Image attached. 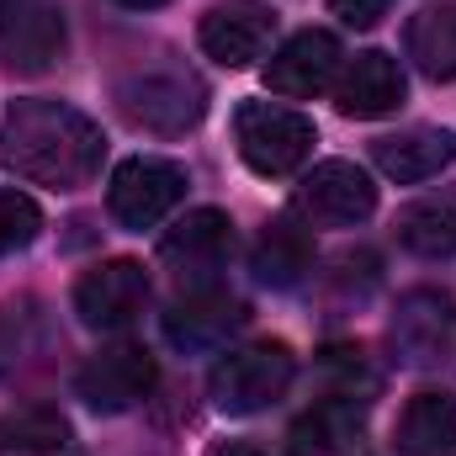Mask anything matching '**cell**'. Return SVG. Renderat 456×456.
I'll return each instance as SVG.
<instances>
[{"mask_svg":"<svg viewBox=\"0 0 456 456\" xmlns=\"http://www.w3.org/2000/svg\"><path fill=\"white\" fill-rule=\"evenodd\" d=\"M308 271H314V233L292 218H276L255 244V276L265 287H297Z\"/></svg>","mask_w":456,"mask_h":456,"instance_id":"d6986e66","label":"cell"},{"mask_svg":"<svg viewBox=\"0 0 456 456\" xmlns=\"http://www.w3.org/2000/svg\"><path fill=\"white\" fill-rule=\"evenodd\" d=\"M371 159L387 181L398 186H419L430 175H441L456 159V133L446 127H409V133H387L371 143Z\"/></svg>","mask_w":456,"mask_h":456,"instance_id":"2e32d148","label":"cell"},{"mask_svg":"<svg viewBox=\"0 0 456 456\" xmlns=\"http://www.w3.org/2000/svg\"><path fill=\"white\" fill-rule=\"evenodd\" d=\"M64 53V11L53 0H0V64L43 75Z\"/></svg>","mask_w":456,"mask_h":456,"instance_id":"9c48e42d","label":"cell"},{"mask_svg":"<svg viewBox=\"0 0 456 456\" xmlns=\"http://www.w3.org/2000/svg\"><path fill=\"white\" fill-rule=\"evenodd\" d=\"M292 377H297V355L281 340H260V345L228 350L213 366L208 387H213V403L224 414H260L292 387Z\"/></svg>","mask_w":456,"mask_h":456,"instance_id":"277c9868","label":"cell"},{"mask_svg":"<svg viewBox=\"0 0 456 456\" xmlns=\"http://www.w3.org/2000/svg\"><path fill=\"white\" fill-rule=\"evenodd\" d=\"M335 107L345 117H361V122L398 112L403 107V69H398V59L382 53V48L355 53L340 69V80H335Z\"/></svg>","mask_w":456,"mask_h":456,"instance_id":"9a60e30c","label":"cell"},{"mask_svg":"<svg viewBox=\"0 0 456 456\" xmlns=\"http://www.w3.org/2000/svg\"><path fill=\"white\" fill-rule=\"evenodd\" d=\"M233 143H239V159L255 170V175H292L314 159V143H319V127L314 117L292 112V107H276V102H244L233 112Z\"/></svg>","mask_w":456,"mask_h":456,"instance_id":"3957f363","label":"cell"},{"mask_svg":"<svg viewBox=\"0 0 456 456\" xmlns=\"http://www.w3.org/2000/svg\"><path fill=\"white\" fill-rule=\"evenodd\" d=\"M393 446L403 456H456V398L441 387L430 393H414L409 409L398 414V430H393Z\"/></svg>","mask_w":456,"mask_h":456,"instance_id":"ac0fdd59","label":"cell"},{"mask_svg":"<svg viewBox=\"0 0 456 456\" xmlns=\"http://www.w3.org/2000/svg\"><path fill=\"white\" fill-rule=\"evenodd\" d=\"M319 366H324V371L335 377V393L366 398V393L377 387V377H371V366H366V350H361V345H330Z\"/></svg>","mask_w":456,"mask_h":456,"instance_id":"d4e9b609","label":"cell"},{"mask_svg":"<svg viewBox=\"0 0 456 456\" xmlns=\"http://www.w3.org/2000/svg\"><path fill=\"white\" fill-rule=\"evenodd\" d=\"M107 159V133L64 102H16L0 117V170L48 191H80Z\"/></svg>","mask_w":456,"mask_h":456,"instance_id":"6da1fadb","label":"cell"},{"mask_svg":"<svg viewBox=\"0 0 456 456\" xmlns=\"http://www.w3.org/2000/svg\"><path fill=\"white\" fill-rule=\"evenodd\" d=\"M409 59L425 80H456V0L425 5L409 21Z\"/></svg>","mask_w":456,"mask_h":456,"instance_id":"ffe728a7","label":"cell"},{"mask_svg":"<svg viewBox=\"0 0 456 456\" xmlns=\"http://www.w3.org/2000/svg\"><path fill=\"white\" fill-rule=\"evenodd\" d=\"M53 350V330L37 303H11L0 314V377H21Z\"/></svg>","mask_w":456,"mask_h":456,"instance_id":"7402d4cb","label":"cell"},{"mask_svg":"<svg viewBox=\"0 0 456 456\" xmlns=\"http://www.w3.org/2000/svg\"><path fill=\"white\" fill-rule=\"evenodd\" d=\"M249 324V308L224 292V287H197V292H186L170 314H165V340L175 345V350H218L228 345V335H239Z\"/></svg>","mask_w":456,"mask_h":456,"instance_id":"4fadbf2b","label":"cell"},{"mask_svg":"<svg viewBox=\"0 0 456 456\" xmlns=\"http://www.w3.org/2000/svg\"><path fill=\"white\" fill-rule=\"evenodd\" d=\"M117 112L154 138H181L208 117V86L181 64H149L117 80Z\"/></svg>","mask_w":456,"mask_h":456,"instance_id":"7a4b0ae2","label":"cell"},{"mask_svg":"<svg viewBox=\"0 0 456 456\" xmlns=\"http://www.w3.org/2000/svg\"><path fill=\"white\" fill-rule=\"evenodd\" d=\"M387 5L393 0H330V11L340 16L345 27H377L387 16Z\"/></svg>","mask_w":456,"mask_h":456,"instance_id":"484cf974","label":"cell"},{"mask_svg":"<svg viewBox=\"0 0 456 456\" xmlns=\"http://www.w3.org/2000/svg\"><path fill=\"white\" fill-rule=\"evenodd\" d=\"M208 456H265V452H260L255 441H218Z\"/></svg>","mask_w":456,"mask_h":456,"instance_id":"4316f807","label":"cell"},{"mask_svg":"<svg viewBox=\"0 0 456 456\" xmlns=\"http://www.w3.org/2000/svg\"><path fill=\"white\" fill-rule=\"evenodd\" d=\"M117 5H127V11H154V5H165V0H117Z\"/></svg>","mask_w":456,"mask_h":456,"instance_id":"83f0119b","label":"cell"},{"mask_svg":"<svg viewBox=\"0 0 456 456\" xmlns=\"http://www.w3.org/2000/svg\"><path fill=\"white\" fill-rule=\"evenodd\" d=\"M271 32H276V11L260 5V0H228L213 5L197 27V43L213 64L224 69H249L265 48H271Z\"/></svg>","mask_w":456,"mask_h":456,"instance_id":"8fae6325","label":"cell"},{"mask_svg":"<svg viewBox=\"0 0 456 456\" xmlns=\"http://www.w3.org/2000/svg\"><path fill=\"white\" fill-rule=\"evenodd\" d=\"M186 197V170L175 159H159V154H133L112 170V186H107V208L122 228L143 233L154 228L175 202Z\"/></svg>","mask_w":456,"mask_h":456,"instance_id":"5b68a950","label":"cell"},{"mask_svg":"<svg viewBox=\"0 0 456 456\" xmlns=\"http://www.w3.org/2000/svg\"><path fill=\"white\" fill-rule=\"evenodd\" d=\"M69 441V419L53 409H21L16 419L0 425V456H48L64 452Z\"/></svg>","mask_w":456,"mask_h":456,"instance_id":"603a6c76","label":"cell"},{"mask_svg":"<svg viewBox=\"0 0 456 456\" xmlns=\"http://www.w3.org/2000/svg\"><path fill=\"white\" fill-rule=\"evenodd\" d=\"M37 228H43V213H37L32 197H21V191H0V255L27 249V244L37 239Z\"/></svg>","mask_w":456,"mask_h":456,"instance_id":"cb8c5ba5","label":"cell"},{"mask_svg":"<svg viewBox=\"0 0 456 456\" xmlns=\"http://www.w3.org/2000/svg\"><path fill=\"white\" fill-rule=\"evenodd\" d=\"M228 255H233V224H228V213H218V208L186 213L181 224L159 239V260L181 281H213L228 265Z\"/></svg>","mask_w":456,"mask_h":456,"instance_id":"7c38bea8","label":"cell"},{"mask_svg":"<svg viewBox=\"0 0 456 456\" xmlns=\"http://www.w3.org/2000/svg\"><path fill=\"white\" fill-rule=\"evenodd\" d=\"M292 208L319 228H355L377 213V186L361 165L350 159H324L303 175V186L292 191Z\"/></svg>","mask_w":456,"mask_h":456,"instance_id":"8992f818","label":"cell"},{"mask_svg":"<svg viewBox=\"0 0 456 456\" xmlns=\"http://www.w3.org/2000/svg\"><path fill=\"white\" fill-rule=\"evenodd\" d=\"M149 303V276L138 260H107L75 281V314L86 330H127Z\"/></svg>","mask_w":456,"mask_h":456,"instance_id":"30bf717a","label":"cell"},{"mask_svg":"<svg viewBox=\"0 0 456 456\" xmlns=\"http://www.w3.org/2000/svg\"><path fill=\"white\" fill-rule=\"evenodd\" d=\"M456 340V303L446 292H409L393 314V345L409 366H430V361H446V350Z\"/></svg>","mask_w":456,"mask_h":456,"instance_id":"5bb4252c","label":"cell"},{"mask_svg":"<svg viewBox=\"0 0 456 456\" xmlns=\"http://www.w3.org/2000/svg\"><path fill=\"white\" fill-rule=\"evenodd\" d=\"M154 382H159V366L143 345H107L75 371V393L96 414H127L154 393Z\"/></svg>","mask_w":456,"mask_h":456,"instance_id":"52a82bcc","label":"cell"},{"mask_svg":"<svg viewBox=\"0 0 456 456\" xmlns=\"http://www.w3.org/2000/svg\"><path fill=\"white\" fill-rule=\"evenodd\" d=\"M366 403L371 398H350V393H330L319 398L292 430H287V456H335L361 441L366 430Z\"/></svg>","mask_w":456,"mask_h":456,"instance_id":"e0dca14e","label":"cell"},{"mask_svg":"<svg viewBox=\"0 0 456 456\" xmlns=\"http://www.w3.org/2000/svg\"><path fill=\"white\" fill-rule=\"evenodd\" d=\"M398 244L425 255V260H446L456 255V197L441 191V197H419L398 213Z\"/></svg>","mask_w":456,"mask_h":456,"instance_id":"44dd1931","label":"cell"},{"mask_svg":"<svg viewBox=\"0 0 456 456\" xmlns=\"http://www.w3.org/2000/svg\"><path fill=\"white\" fill-rule=\"evenodd\" d=\"M340 37L324 32V27H308V32H292L271 64H265V91L271 96H287V102H314L324 96L335 80H340Z\"/></svg>","mask_w":456,"mask_h":456,"instance_id":"ba28073f","label":"cell"}]
</instances>
